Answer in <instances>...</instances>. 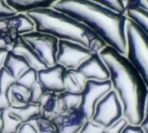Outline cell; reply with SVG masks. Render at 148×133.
Instances as JSON below:
<instances>
[{"label": "cell", "mask_w": 148, "mask_h": 133, "mask_svg": "<svg viewBox=\"0 0 148 133\" xmlns=\"http://www.w3.org/2000/svg\"><path fill=\"white\" fill-rule=\"evenodd\" d=\"M112 90L110 80L107 81L89 80L86 82L85 88L81 93L82 103L80 108L84 113L87 120H91L98 102Z\"/></svg>", "instance_id": "obj_8"}, {"label": "cell", "mask_w": 148, "mask_h": 133, "mask_svg": "<svg viewBox=\"0 0 148 133\" xmlns=\"http://www.w3.org/2000/svg\"><path fill=\"white\" fill-rule=\"evenodd\" d=\"M21 37L37 53L47 68L57 64L56 55L59 45L58 38L36 30L24 34Z\"/></svg>", "instance_id": "obj_6"}, {"label": "cell", "mask_w": 148, "mask_h": 133, "mask_svg": "<svg viewBox=\"0 0 148 133\" xmlns=\"http://www.w3.org/2000/svg\"><path fill=\"white\" fill-rule=\"evenodd\" d=\"M45 93V90H44L41 84L37 81L29 90V103L38 104Z\"/></svg>", "instance_id": "obj_27"}, {"label": "cell", "mask_w": 148, "mask_h": 133, "mask_svg": "<svg viewBox=\"0 0 148 133\" xmlns=\"http://www.w3.org/2000/svg\"><path fill=\"white\" fill-rule=\"evenodd\" d=\"M10 108H11V106H10L6 93L0 92V114L5 109Z\"/></svg>", "instance_id": "obj_35"}, {"label": "cell", "mask_w": 148, "mask_h": 133, "mask_svg": "<svg viewBox=\"0 0 148 133\" xmlns=\"http://www.w3.org/2000/svg\"><path fill=\"white\" fill-rule=\"evenodd\" d=\"M135 7L148 12V0H126V8Z\"/></svg>", "instance_id": "obj_31"}, {"label": "cell", "mask_w": 148, "mask_h": 133, "mask_svg": "<svg viewBox=\"0 0 148 133\" xmlns=\"http://www.w3.org/2000/svg\"><path fill=\"white\" fill-rule=\"evenodd\" d=\"M6 95L11 108H21L29 103V90L16 83L9 88Z\"/></svg>", "instance_id": "obj_18"}, {"label": "cell", "mask_w": 148, "mask_h": 133, "mask_svg": "<svg viewBox=\"0 0 148 133\" xmlns=\"http://www.w3.org/2000/svg\"><path fill=\"white\" fill-rule=\"evenodd\" d=\"M4 68L15 79H17L26 70L30 69V66L21 56L9 51L4 62Z\"/></svg>", "instance_id": "obj_17"}, {"label": "cell", "mask_w": 148, "mask_h": 133, "mask_svg": "<svg viewBox=\"0 0 148 133\" xmlns=\"http://www.w3.org/2000/svg\"><path fill=\"white\" fill-rule=\"evenodd\" d=\"M17 133H18V132H17Z\"/></svg>", "instance_id": "obj_40"}, {"label": "cell", "mask_w": 148, "mask_h": 133, "mask_svg": "<svg viewBox=\"0 0 148 133\" xmlns=\"http://www.w3.org/2000/svg\"><path fill=\"white\" fill-rule=\"evenodd\" d=\"M125 32L126 57L138 70L148 89V35L138 24L129 18L126 21Z\"/></svg>", "instance_id": "obj_4"}, {"label": "cell", "mask_w": 148, "mask_h": 133, "mask_svg": "<svg viewBox=\"0 0 148 133\" xmlns=\"http://www.w3.org/2000/svg\"><path fill=\"white\" fill-rule=\"evenodd\" d=\"M123 117L122 104L115 91L112 90L98 102L91 120L102 128L106 129Z\"/></svg>", "instance_id": "obj_5"}, {"label": "cell", "mask_w": 148, "mask_h": 133, "mask_svg": "<svg viewBox=\"0 0 148 133\" xmlns=\"http://www.w3.org/2000/svg\"><path fill=\"white\" fill-rule=\"evenodd\" d=\"M11 36L8 35H0V49H7L9 51L12 50V46L14 41V38L11 39Z\"/></svg>", "instance_id": "obj_32"}, {"label": "cell", "mask_w": 148, "mask_h": 133, "mask_svg": "<svg viewBox=\"0 0 148 133\" xmlns=\"http://www.w3.org/2000/svg\"><path fill=\"white\" fill-rule=\"evenodd\" d=\"M8 51H9V50H7V49H0V70H1L2 68L4 66V62L7 56Z\"/></svg>", "instance_id": "obj_38"}, {"label": "cell", "mask_w": 148, "mask_h": 133, "mask_svg": "<svg viewBox=\"0 0 148 133\" xmlns=\"http://www.w3.org/2000/svg\"><path fill=\"white\" fill-rule=\"evenodd\" d=\"M5 3L17 13H26L29 11L43 8H51L60 0H5Z\"/></svg>", "instance_id": "obj_15"}, {"label": "cell", "mask_w": 148, "mask_h": 133, "mask_svg": "<svg viewBox=\"0 0 148 133\" xmlns=\"http://www.w3.org/2000/svg\"><path fill=\"white\" fill-rule=\"evenodd\" d=\"M0 120L2 123V127L0 133H17L19 128L22 123L12 115L9 111V108L5 109L0 114Z\"/></svg>", "instance_id": "obj_21"}, {"label": "cell", "mask_w": 148, "mask_h": 133, "mask_svg": "<svg viewBox=\"0 0 148 133\" xmlns=\"http://www.w3.org/2000/svg\"><path fill=\"white\" fill-rule=\"evenodd\" d=\"M87 121L81 108L66 112L53 120L57 128V133H78Z\"/></svg>", "instance_id": "obj_11"}, {"label": "cell", "mask_w": 148, "mask_h": 133, "mask_svg": "<svg viewBox=\"0 0 148 133\" xmlns=\"http://www.w3.org/2000/svg\"><path fill=\"white\" fill-rule=\"evenodd\" d=\"M122 133H144V131L139 125L135 126V125H131L128 123L127 126L122 131Z\"/></svg>", "instance_id": "obj_36"}, {"label": "cell", "mask_w": 148, "mask_h": 133, "mask_svg": "<svg viewBox=\"0 0 148 133\" xmlns=\"http://www.w3.org/2000/svg\"><path fill=\"white\" fill-rule=\"evenodd\" d=\"M40 115L53 121L60 114H64L59 94L52 92H45L38 103Z\"/></svg>", "instance_id": "obj_13"}, {"label": "cell", "mask_w": 148, "mask_h": 133, "mask_svg": "<svg viewBox=\"0 0 148 133\" xmlns=\"http://www.w3.org/2000/svg\"><path fill=\"white\" fill-rule=\"evenodd\" d=\"M89 81H107L110 79L109 70L105 62L99 56V53L96 52L80 65L76 69Z\"/></svg>", "instance_id": "obj_10"}, {"label": "cell", "mask_w": 148, "mask_h": 133, "mask_svg": "<svg viewBox=\"0 0 148 133\" xmlns=\"http://www.w3.org/2000/svg\"><path fill=\"white\" fill-rule=\"evenodd\" d=\"M92 54L93 52L79 44L59 40L56 62L66 69H77Z\"/></svg>", "instance_id": "obj_7"}, {"label": "cell", "mask_w": 148, "mask_h": 133, "mask_svg": "<svg viewBox=\"0 0 148 133\" xmlns=\"http://www.w3.org/2000/svg\"><path fill=\"white\" fill-rule=\"evenodd\" d=\"M126 15V0H90Z\"/></svg>", "instance_id": "obj_25"}, {"label": "cell", "mask_w": 148, "mask_h": 133, "mask_svg": "<svg viewBox=\"0 0 148 133\" xmlns=\"http://www.w3.org/2000/svg\"><path fill=\"white\" fill-rule=\"evenodd\" d=\"M37 82V71L30 68L26 70L21 76L16 79V84L30 90L31 87Z\"/></svg>", "instance_id": "obj_24"}, {"label": "cell", "mask_w": 148, "mask_h": 133, "mask_svg": "<svg viewBox=\"0 0 148 133\" xmlns=\"http://www.w3.org/2000/svg\"><path fill=\"white\" fill-rule=\"evenodd\" d=\"M127 124H128V122L126 121V119L124 117H123L112 126L105 129L102 133H122V131L127 126Z\"/></svg>", "instance_id": "obj_29"}, {"label": "cell", "mask_w": 148, "mask_h": 133, "mask_svg": "<svg viewBox=\"0 0 148 133\" xmlns=\"http://www.w3.org/2000/svg\"><path fill=\"white\" fill-rule=\"evenodd\" d=\"M16 79L13 77L5 68L3 66L0 70V92L7 93L9 88L14 84Z\"/></svg>", "instance_id": "obj_26"}, {"label": "cell", "mask_w": 148, "mask_h": 133, "mask_svg": "<svg viewBox=\"0 0 148 133\" xmlns=\"http://www.w3.org/2000/svg\"><path fill=\"white\" fill-rule=\"evenodd\" d=\"M11 51L15 54L21 56L29 63L30 68L34 69L37 72L47 68L44 61L37 55V53L24 41L21 36H15Z\"/></svg>", "instance_id": "obj_12"}, {"label": "cell", "mask_w": 148, "mask_h": 133, "mask_svg": "<svg viewBox=\"0 0 148 133\" xmlns=\"http://www.w3.org/2000/svg\"><path fill=\"white\" fill-rule=\"evenodd\" d=\"M9 111L12 115L24 123L31 121L35 117L40 115V110L38 104L29 103L21 108H10Z\"/></svg>", "instance_id": "obj_19"}, {"label": "cell", "mask_w": 148, "mask_h": 133, "mask_svg": "<svg viewBox=\"0 0 148 133\" xmlns=\"http://www.w3.org/2000/svg\"><path fill=\"white\" fill-rule=\"evenodd\" d=\"M8 33L10 36H17L36 30L34 21L26 13L17 14L7 18Z\"/></svg>", "instance_id": "obj_14"}, {"label": "cell", "mask_w": 148, "mask_h": 133, "mask_svg": "<svg viewBox=\"0 0 148 133\" xmlns=\"http://www.w3.org/2000/svg\"><path fill=\"white\" fill-rule=\"evenodd\" d=\"M61 108L64 113L80 108L82 103V95L69 91H63L59 94Z\"/></svg>", "instance_id": "obj_20"}, {"label": "cell", "mask_w": 148, "mask_h": 133, "mask_svg": "<svg viewBox=\"0 0 148 133\" xmlns=\"http://www.w3.org/2000/svg\"><path fill=\"white\" fill-rule=\"evenodd\" d=\"M29 123L35 127L37 133H57V128L53 121L41 115L35 117Z\"/></svg>", "instance_id": "obj_23"}, {"label": "cell", "mask_w": 148, "mask_h": 133, "mask_svg": "<svg viewBox=\"0 0 148 133\" xmlns=\"http://www.w3.org/2000/svg\"><path fill=\"white\" fill-rule=\"evenodd\" d=\"M139 126L143 130L144 133H148V95L146 98V102H145V106L144 118Z\"/></svg>", "instance_id": "obj_33"}, {"label": "cell", "mask_w": 148, "mask_h": 133, "mask_svg": "<svg viewBox=\"0 0 148 133\" xmlns=\"http://www.w3.org/2000/svg\"><path fill=\"white\" fill-rule=\"evenodd\" d=\"M86 82L87 80L76 69H66L64 74L63 84L65 91L81 94L85 88Z\"/></svg>", "instance_id": "obj_16"}, {"label": "cell", "mask_w": 148, "mask_h": 133, "mask_svg": "<svg viewBox=\"0 0 148 133\" xmlns=\"http://www.w3.org/2000/svg\"><path fill=\"white\" fill-rule=\"evenodd\" d=\"M18 133H37V131L35 129V127L29 122H28V123H24L21 125Z\"/></svg>", "instance_id": "obj_34"}, {"label": "cell", "mask_w": 148, "mask_h": 133, "mask_svg": "<svg viewBox=\"0 0 148 133\" xmlns=\"http://www.w3.org/2000/svg\"><path fill=\"white\" fill-rule=\"evenodd\" d=\"M17 14V12L12 9L5 0H0V18H7Z\"/></svg>", "instance_id": "obj_30"}, {"label": "cell", "mask_w": 148, "mask_h": 133, "mask_svg": "<svg viewBox=\"0 0 148 133\" xmlns=\"http://www.w3.org/2000/svg\"><path fill=\"white\" fill-rule=\"evenodd\" d=\"M126 16L138 24L148 35V12L135 7L126 8Z\"/></svg>", "instance_id": "obj_22"}, {"label": "cell", "mask_w": 148, "mask_h": 133, "mask_svg": "<svg viewBox=\"0 0 148 133\" xmlns=\"http://www.w3.org/2000/svg\"><path fill=\"white\" fill-rule=\"evenodd\" d=\"M99 53L109 70L112 89L122 104L123 117L129 124L140 125L148 95L144 80L127 57L113 47L106 45Z\"/></svg>", "instance_id": "obj_1"}, {"label": "cell", "mask_w": 148, "mask_h": 133, "mask_svg": "<svg viewBox=\"0 0 148 133\" xmlns=\"http://www.w3.org/2000/svg\"><path fill=\"white\" fill-rule=\"evenodd\" d=\"M7 18H0V35H8V36H10L9 33H8Z\"/></svg>", "instance_id": "obj_37"}, {"label": "cell", "mask_w": 148, "mask_h": 133, "mask_svg": "<svg viewBox=\"0 0 148 133\" xmlns=\"http://www.w3.org/2000/svg\"><path fill=\"white\" fill-rule=\"evenodd\" d=\"M51 8L84 23L107 45L126 56V15L90 0H60Z\"/></svg>", "instance_id": "obj_2"}, {"label": "cell", "mask_w": 148, "mask_h": 133, "mask_svg": "<svg viewBox=\"0 0 148 133\" xmlns=\"http://www.w3.org/2000/svg\"><path fill=\"white\" fill-rule=\"evenodd\" d=\"M1 127H2V123H1V120H0V130H1Z\"/></svg>", "instance_id": "obj_39"}, {"label": "cell", "mask_w": 148, "mask_h": 133, "mask_svg": "<svg viewBox=\"0 0 148 133\" xmlns=\"http://www.w3.org/2000/svg\"><path fill=\"white\" fill-rule=\"evenodd\" d=\"M104 130V128L95 123L92 120H87L78 133H102Z\"/></svg>", "instance_id": "obj_28"}, {"label": "cell", "mask_w": 148, "mask_h": 133, "mask_svg": "<svg viewBox=\"0 0 148 133\" xmlns=\"http://www.w3.org/2000/svg\"><path fill=\"white\" fill-rule=\"evenodd\" d=\"M35 23L36 30L79 44L91 52H99L107 45L90 28L66 13L53 8L36 9L26 12Z\"/></svg>", "instance_id": "obj_3"}, {"label": "cell", "mask_w": 148, "mask_h": 133, "mask_svg": "<svg viewBox=\"0 0 148 133\" xmlns=\"http://www.w3.org/2000/svg\"><path fill=\"white\" fill-rule=\"evenodd\" d=\"M66 69L60 64L48 66L37 72V81L41 84L45 92L60 93L65 91L63 77Z\"/></svg>", "instance_id": "obj_9"}]
</instances>
